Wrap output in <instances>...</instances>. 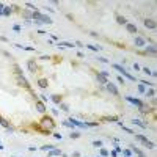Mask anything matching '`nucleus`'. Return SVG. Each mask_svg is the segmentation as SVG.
Here are the masks:
<instances>
[{"label": "nucleus", "instance_id": "obj_1", "mask_svg": "<svg viewBox=\"0 0 157 157\" xmlns=\"http://www.w3.org/2000/svg\"><path fill=\"white\" fill-rule=\"evenodd\" d=\"M41 126H42V131L49 134V132L55 127V123H53V120L50 118V116H44V118L41 120Z\"/></svg>", "mask_w": 157, "mask_h": 157}, {"label": "nucleus", "instance_id": "obj_2", "mask_svg": "<svg viewBox=\"0 0 157 157\" xmlns=\"http://www.w3.org/2000/svg\"><path fill=\"white\" fill-rule=\"evenodd\" d=\"M135 140H138V141L145 143V146H146V148H149V149H152V148H154V143H152V141H149V140L146 138V137H143V135H140V134L135 135Z\"/></svg>", "mask_w": 157, "mask_h": 157}, {"label": "nucleus", "instance_id": "obj_3", "mask_svg": "<svg viewBox=\"0 0 157 157\" xmlns=\"http://www.w3.org/2000/svg\"><path fill=\"white\" fill-rule=\"evenodd\" d=\"M113 68H115V69H118V71H120L121 74L124 75V77H127V78H129V80H134V75L127 74V71H126V69H124L123 66H120V64H113Z\"/></svg>", "mask_w": 157, "mask_h": 157}, {"label": "nucleus", "instance_id": "obj_4", "mask_svg": "<svg viewBox=\"0 0 157 157\" xmlns=\"http://www.w3.org/2000/svg\"><path fill=\"white\" fill-rule=\"evenodd\" d=\"M126 99H127V101H129V102H131V104H134V105H137V107H138V109H141L143 105H145V104H143V102H141V101H140V99H135V97H131V96H127V97H126Z\"/></svg>", "mask_w": 157, "mask_h": 157}, {"label": "nucleus", "instance_id": "obj_5", "mask_svg": "<svg viewBox=\"0 0 157 157\" xmlns=\"http://www.w3.org/2000/svg\"><path fill=\"white\" fill-rule=\"evenodd\" d=\"M105 85H107V90H109L110 93L113 94V96H118V88H116V86L113 85L112 82H107V83H105Z\"/></svg>", "mask_w": 157, "mask_h": 157}, {"label": "nucleus", "instance_id": "obj_6", "mask_svg": "<svg viewBox=\"0 0 157 157\" xmlns=\"http://www.w3.org/2000/svg\"><path fill=\"white\" fill-rule=\"evenodd\" d=\"M143 22H145V27H146V28H151V30H156V22H154L152 19H145Z\"/></svg>", "mask_w": 157, "mask_h": 157}, {"label": "nucleus", "instance_id": "obj_7", "mask_svg": "<svg viewBox=\"0 0 157 157\" xmlns=\"http://www.w3.org/2000/svg\"><path fill=\"white\" fill-rule=\"evenodd\" d=\"M17 80H19V85L24 86V88H30V85H28V82H27V78L24 77V75H17Z\"/></svg>", "mask_w": 157, "mask_h": 157}, {"label": "nucleus", "instance_id": "obj_8", "mask_svg": "<svg viewBox=\"0 0 157 157\" xmlns=\"http://www.w3.org/2000/svg\"><path fill=\"white\" fill-rule=\"evenodd\" d=\"M145 44H146L145 38H141V36H135V46H137V47H143Z\"/></svg>", "mask_w": 157, "mask_h": 157}, {"label": "nucleus", "instance_id": "obj_9", "mask_svg": "<svg viewBox=\"0 0 157 157\" xmlns=\"http://www.w3.org/2000/svg\"><path fill=\"white\" fill-rule=\"evenodd\" d=\"M27 64H28V69H30L31 72H36V71H38V66H36V63H35L33 60H30Z\"/></svg>", "mask_w": 157, "mask_h": 157}, {"label": "nucleus", "instance_id": "obj_10", "mask_svg": "<svg viewBox=\"0 0 157 157\" xmlns=\"http://www.w3.org/2000/svg\"><path fill=\"white\" fill-rule=\"evenodd\" d=\"M126 28L131 31V33H137V31H138V30H137V27H135L134 24H131V22H127V24H126Z\"/></svg>", "mask_w": 157, "mask_h": 157}, {"label": "nucleus", "instance_id": "obj_11", "mask_svg": "<svg viewBox=\"0 0 157 157\" xmlns=\"http://www.w3.org/2000/svg\"><path fill=\"white\" fill-rule=\"evenodd\" d=\"M39 22H41V24H52V19L49 17V16L41 14V19H39Z\"/></svg>", "mask_w": 157, "mask_h": 157}, {"label": "nucleus", "instance_id": "obj_12", "mask_svg": "<svg viewBox=\"0 0 157 157\" xmlns=\"http://www.w3.org/2000/svg\"><path fill=\"white\" fill-rule=\"evenodd\" d=\"M156 46L154 44H151V46H148V47H146V53H151V55H156Z\"/></svg>", "mask_w": 157, "mask_h": 157}, {"label": "nucleus", "instance_id": "obj_13", "mask_svg": "<svg viewBox=\"0 0 157 157\" xmlns=\"http://www.w3.org/2000/svg\"><path fill=\"white\" fill-rule=\"evenodd\" d=\"M96 80H97L99 83H102V85H105V83L109 82V80H107V78H105L104 75H101V74H96Z\"/></svg>", "mask_w": 157, "mask_h": 157}, {"label": "nucleus", "instance_id": "obj_14", "mask_svg": "<svg viewBox=\"0 0 157 157\" xmlns=\"http://www.w3.org/2000/svg\"><path fill=\"white\" fill-rule=\"evenodd\" d=\"M36 109H38V112H41V113L46 112V107H44V104H42L41 101H38V102H36Z\"/></svg>", "mask_w": 157, "mask_h": 157}, {"label": "nucleus", "instance_id": "obj_15", "mask_svg": "<svg viewBox=\"0 0 157 157\" xmlns=\"http://www.w3.org/2000/svg\"><path fill=\"white\" fill-rule=\"evenodd\" d=\"M116 22L121 24V25H126V24H127V19L123 17V16H116Z\"/></svg>", "mask_w": 157, "mask_h": 157}, {"label": "nucleus", "instance_id": "obj_16", "mask_svg": "<svg viewBox=\"0 0 157 157\" xmlns=\"http://www.w3.org/2000/svg\"><path fill=\"white\" fill-rule=\"evenodd\" d=\"M38 85L41 86V88H47V80L46 78H39L38 80Z\"/></svg>", "mask_w": 157, "mask_h": 157}, {"label": "nucleus", "instance_id": "obj_17", "mask_svg": "<svg viewBox=\"0 0 157 157\" xmlns=\"http://www.w3.org/2000/svg\"><path fill=\"white\" fill-rule=\"evenodd\" d=\"M52 156H61V151H60V149H50L49 157H52Z\"/></svg>", "mask_w": 157, "mask_h": 157}, {"label": "nucleus", "instance_id": "obj_18", "mask_svg": "<svg viewBox=\"0 0 157 157\" xmlns=\"http://www.w3.org/2000/svg\"><path fill=\"white\" fill-rule=\"evenodd\" d=\"M2 13H3V16H10V14L13 13V8H10V6H5V8H3V11H2Z\"/></svg>", "mask_w": 157, "mask_h": 157}, {"label": "nucleus", "instance_id": "obj_19", "mask_svg": "<svg viewBox=\"0 0 157 157\" xmlns=\"http://www.w3.org/2000/svg\"><path fill=\"white\" fill-rule=\"evenodd\" d=\"M145 94H146L148 97H154V96H156V91H154V88H151V90H146Z\"/></svg>", "mask_w": 157, "mask_h": 157}, {"label": "nucleus", "instance_id": "obj_20", "mask_svg": "<svg viewBox=\"0 0 157 157\" xmlns=\"http://www.w3.org/2000/svg\"><path fill=\"white\" fill-rule=\"evenodd\" d=\"M0 124H2V126H3L5 129H8V127H10V123H8V121L5 120V118H0Z\"/></svg>", "mask_w": 157, "mask_h": 157}, {"label": "nucleus", "instance_id": "obj_21", "mask_svg": "<svg viewBox=\"0 0 157 157\" xmlns=\"http://www.w3.org/2000/svg\"><path fill=\"white\" fill-rule=\"evenodd\" d=\"M132 124H137V126L143 127V129L146 127V124H145V123H141V121H138V120H132Z\"/></svg>", "mask_w": 157, "mask_h": 157}, {"label": "nucleus", "instance_id": "obj_22", "mask_svg": "<svg viewBox=\"0 0 157 157\" xmlns=\"http://www.w3.org/2000/svg\"><path fill=\"white\" fill-rule=\"evenodd\" d=\"M93 146H94V148H102V141H101V140H94Z\"/></svg>", "mask_w": 157, "mask_h": 157}, {"label": "nucleus", "instance_id": "obj_23", "mask_svg": "<svg viewBox=\"0 0 157 157\" xmlns=\"http://www.w3.org/2000/svg\"><path fill=\"white\" fill-rule=\"evenodd\" d=\"M52 101L55 102V104H60V102H61V97H60V96H57V94H55V96H52Z\"/></svg>", "mask_w": 157, "mask_h": 157}, {"label": "nucleus", "instance_id": "obj_24", "mask_svg": "<svg viewBox=\"0 0 157 157\" xmlns=\"http://www.w3.org/2000/svg\"><path fill=\"white\" fill-rule=\"evenodd\" d=\"M132 151H134V152H135V154H138V156H141V154H143V152H141V151H140V149H138V148H137V146H132Z\"/></svg>", "mask_w": 157, "mask_h": 157}, {"label": "nucleus", "instance_id": "obj_25", "mask_svg": "<svg viewBox=\"0 0 157 157\" xmlns=\"http://www.w3.org/2000/svg\"><path fill=\"white\" fill-rule=\"evenodd\" d=\"M123 154H124L126 157H132V151H129V149H124V151H123Z\"/></svg>", "mask_w": 157, "mask_h": 157}, {"label": "nucleus", "instance_id": "obj_26", "mask_svg": "<svg viewBox=\"0 0 157 157\" xmlns=\"http://www.w3.org/2000/svg\"><path fill=\"white\" fill-rule=\"evenodd\" d=\"M143 72H145V74H148V75H151V74H152V71H151L149 68H143Z\"/></svg>", "mask_w": 157, "mask_h": 157}, {"label": "nucleus", "instance_id": "obj_27", "mask_svg": "<svg viewBox=\"0 0 157 157\" xmlns=\"http://www.w3.org/2000/svg\"><path fill=\"white\" fill-rule=\"evenodd\" d=\"M88 49H91V50H94V52H97V50H99V46H88Z\"/></svg>", "mask_w": 157, "mask_h": 157}, {"label": "nucleus", "instance_id": "obj_28", "mask_svg": "<svg viewBox=\"0 0 157 157\" xmlns=\"http://www.w3.org/2000/svg\"><path fill=\"white\" fill-rule=\"evenodd\" d=\"M50 149H53V146H52V145H47V146H42V151H50Z\"/></svg>", "mask_w": 157, "mask_h": 157}, {"label": "nucleus", "instance_id": "obj_29", "mask_svg": "<svg viewBox=\"0 0 157 157\" xmlns=\"http://www.w3.org/2000/svg\"><path fill=\"white\" fill-rule=\"evenodd\" d=\"M78 137H80L78 132H71V138H78Z\"/></svg>", "mask_w": 157, "mask_h": 157}, {"label": "nucleus", "instance_id": "obj_30", "mask_svg": "<svg viewBox=\"0 0 157 157\" xmlns=\"http://www.w3.org/2000/svg\"><path fill=\"white\" fill-rule=\"evenodd\" d=\"M60 107H61V110H63V112H68V110H69V107H68L66 104H60Z\"/></svg>", "mask_w": 157, "mask_h": 157}, {"label": "nucleus", "instance_id": "obj_31", "mask_svg": "<svg viewBox=\"0 0 157 157\" xmlns=\"http://www.w3.org/2000/svg\"><path fill=\"white\" fill-rule=\"evenodd\" d=\"M141 85H148V86H154L152 82H146V80H141Z\"/></svg>", "mask_w": 157, "mask_h": 157}, {"label": "nucleus", "instance_id": "obj_32", "mask_svg": "<svg viewBox=\"0 0 157 157\" xmlns=\"http://www.w3.org/2000/svg\"><path fill=\"white\" fill-rule=\"evenodd\" d=\"M105 121H118L116 116H109V118H105Z\"/></svg>", "mask_w": 157, "mask_h": 157}, {"label": "nucleus", "instance_id": "obj_33", "mask_svg": "<svg viewBox=\"0 0 157 157\" xmlns=\"http://www.w3.org/2000/svg\"><path fill=\"white\" fill-rule=\"evenodd\" d=\"M138 91H140V93H145V91H146L145 85H138Z\"/></svg>", "mask_w": 157, "mask_h": 157}, {"label": "nucleus", "instance_id": "obj_34", "mask_svg": "<svg viewBox=\"0 0 157 157\" xmlns=\"http://www.w3.org/2000/svg\"><path fill=\"white\" fill-rule=\"evenodd\" d=\"M101 154H102V156H109V151H107V149H101Z\"/></svg>", "mask_w": 157, "mask_h": 157}, {"label": "nucleus", "instance_id": "obj_35", "mask_svg": "<svg viewBox=\"0 0 157 157\" xmlns=\"http://www.w3.org/2000/svg\"><path fill=\"white\" fill-rule=\"evenodd\" d=\"M72 157H80V152H78V151H75V152H72Z\"/></svg>", "mask_w": 157, "mask_h": 157}, {"label": "nucleus", "instance_id": "obj_36", "mask_svg": "<svg viewBox=\"0 0 157 157\" xmlns=\"http://www.w3.org/2000/svg\"><path fill=\"white\" fill-rule=\"evenodd\" d=\"M99 60H101L102 63H109V60H107V58H102V57H99Z\"/></svg>", "mask_w": 157, "mask_h": 157}, {"label": "nucleus", "instance_id": "obj_37", "mask_svg": "<svg viewBox=\"0 0 157 157\" xmlns=\"http://www.w3.org/2000/svg\"><path fill=\"white\" fill-rule=\"evenodd\" d=\"M116 154H118L116 151H112V152H109V156H112V157H116Z\"/></svg>", "mask_w": 157, "mask_h": 157}, {"label": "nucleus", "instance_id": "obj_38", "mask_svg": "<svg viewBox=\"0 0 157 157\" xmlns=\"http://www.w3.org/2000/svg\"><path fill=\"white\" fill-rule=\"evenodd\" d=\"M13 28H14L16 31H19V30H21V25H14V27H13Z\"/></svg>", "mask_w": 157, "mask_h": 157}, {"label": "nucleus", "instance_id": "obj_39", "mask_svg": "<svg viewBox=\"0 0 157 157\" xmlns=\"http://www.w3.org/2000/svg\"><path fill=\"white\" fill-rule=\"evenodd\" d=\"M3 8H5V5H3V3H0V11H3Z\"/></svg>", "mask_w": 157, "mask_h": 157}, {"label": "nucleus", "instance_id": "obj_40", "mask_svg": "<svg viewBox=\"0 0 157 157\" xmlns=\"http://www.w3.org/2000/svg\"><path fill=\"white\" fill-rule=\"evenodd\" d=\"M0 149H3V146H2V145H0Z\"/></svg>", "mask_w": 157, "mask_h": 157}]
</instances>
